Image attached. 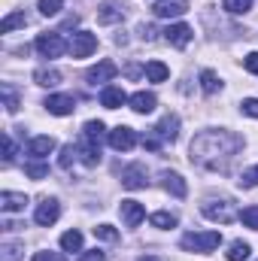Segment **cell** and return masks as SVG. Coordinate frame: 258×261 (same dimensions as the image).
Masks as SVG:
<instances>
[{
  "label": "cell",
  "mask_w": 258,
  "mask_h": 261,
  "mask_svg": "<svg viewBox=\"0 0 258 261\" xmlns=\"http://www.w3.org/2000/svg\"><path fill=\"white\" fill-rule=\"evenodd\" d=\"M137 261H158V258H152V255H149V258H146V255H143V258H137Z\"/></svg>",
  "instance_id": "45"
},
{
  "label": "cell",
  "mask_w": 258,
  "mask_h": 261,
  "mask_svg": "<svg viewBox=\"0 0 258 261\" xmlns=\"http://www.w3.org/2000/svg\"><path fill=\"white\" fill-rule=\"evenodd\" d=\"M128 103H131V110H134V113H140V116H146V113H152V110L158 107V97H155L152 91H137V94L131 97Z\"/></svg>",
  "instance_id": "16"
},
{
  "label": "cell",
  "mask_w": 258,
  "mask_h": 261,
  "mask_svg": "<svg viewBox=\"0 0 258 261\" xmlns=\"http://www.w3.org/2000/svg\"><path fill=\"white\" fill-rule=\"evenodd\" d=\"M34 46H37V52H40L43 58H49V61H52V58H61L64 49H70L64 40H61V34H40Z\"/></svg>",
  "instance_id": "5"
},
{
  "label": "cell",
  "mask_w": 258,
  "mask_h": 261,
  "mask_svg": "<svg viewBox=\"0 0 258 261\" xmlns=\"http://www.w3.org/2000/svg\"><path fill=\"white\" fill-rule=\"evenodd\" d=\"M61 249L64 252H79L82 249V234L73 228V231H67V234H61Z\"/></svg>",
  "instance_id": "27"
},
{
  "label": "cell",
  "mask_w": 258,
  "mask_h": 261,
  "mask_svg": "<svg viewBox=\"0 0 258 261\" xmlns=\"http://www.w3.org/2000/svg\"><path fill=\"white\" fill-rule=\"evenodd\" d=\"M43 107L52 113V116H70L76 110V97L73 94H49L43 100Z\"/></svg>",
  "instance_id": "9"
},
{
  "label": "cell",
  "mask_w": 258,
  "mask_h": 261,
  "mask_svg": "<svg viewBox=\"0 0 258 261\" xmlns=\"http://www.w3.org/2000/svg\"><path fill=\"white\" fill-rule=\"evenodd\" d=\"M240 186H243V189H255L258 186V164L255 167H249V170L240 176Z\"/></svg>",
  "instance_id": "38"
},
{
  "label": "cell",
  "mask_w": 258,
  "mask_h": 261,
  "mask_svg": "<svg viewBox=\"0 0 258 261\" xmlns=\"http://www.w3.org/2000/svg\"><path fill=\"white\" fill-rule=\"evenodd\" d=\"M76 158H79V149H76V146H73V143H67L64 149H61V158H58V164H61V167H64V170H70V167H73V161H76Z\"/></svg>",
  "instance_id": "31"
},
{
  "label": "cell",
  "mask_w": 258,
  "mask_h": 261,
  "mask_svg": "<svg viewBox=\"0 0 258 261\" xmlns=\"http://www.w3.org/2000/svg\"><path fill=\"white\" fill-rule=\"evenodd\" d=\"M28 24V15L24 12H9L3 21H0V34H12L15 28H24Z\"/></svg>",
  "instance_id": "24"
},
{
  "label": "cell",
  "mask_w": 258,
  "mask_h": 261,
  "mask_svg": "<svg viewBox=\"0 0 258 261\" xmlns=\"http://www.w3.org/2000/svg\"><path fill=\"white\" fill-rule=\"evenodd\" d=\"M240 110H243L246 116H252V119H258V97H246V100L240 103Z\"/></svg>",
  "instance_id": "40"
},
{
  "label": "cell",
  "mask_w": 258,
  "mask_h": 261,
  "mask_svg": "<svg viewBox=\"0 0 258 261\" xmlns=\"http://www.w3.org/2000/svg\"><path fill=\"white\" fill-rule=\"evenodd\" d=\"M192 28H189V24H183V21H179V24H167V28H164V40H167V43H170V46H176V49H186V46H189V43H192Z\"/></svg>",
  "instance_id": "10"
},
{
  "label": "cell",
  "mask_w": 258,
  "mask_h": 261,
  "mask_svg": "<svg viewBox=\"0 0 258 261\" xmlns=\"http://www.w3.org/2000/svg\"><path fill=\"white\" fill-rule=\"evenodd\" d=\"M122 186L131 189V192L146 189V186H149V179H146V167H143V164H131L128 170L122 173Z\"/></svg>",
  "instance_id": "13"
},
{
  "label": "cell",
  "mask_w": 258,
  "mask_h": 261,
  "mask_svg": "<svg viewBox=\"0 0 258 261\" xmlns=\"http://www.w3.org/2000/svg\"><path fill=\"white\" fill-rule=\"evenodd\" d=\"M104 122H85V128H82V140L85 143H94V146H100V140H104Z\"/></svg>",
  "instance_id": "23"
},
{
  "label": "cell",
  "mask_w": 258,
  "mask_h": 261,
  "mask_svg": "<svg viewBox=\"0 0 258 261\" xmlns=\"http://www.w3.org/2000/svg\"><path fill=\"white\" fill-rule=\"evenodd\" d=\"M58 216H61V203H58L55 197H43V200L37 203L34 222H37L40 228H49V225H55V222H58Z\"/></svg>",
  "instance_id": "6"
},
{
  "label": "cell",
  "mask_w": 258,
  "mask_h": 261,
  "mask_svg": "<svg viewBox=\"0 0 258 261\" xmlns=\"http://www.w3.org/2000/svg\"><path fill=\"white\" fill-rule=\"evenodd\" d=\"M243 149V137L231 130H203L192 140V164L207 170H225L228 161Z\"/></svg>",
  "instance_id": "1"
},
{
  "label": "cell",
  "mask_w": 258,
  "mask_h": 261,
  "mask_svg": "<svg viewBox=\"0 0 258 261\" xmlns=\"http://www.w3.org/2000/svg\"><path fill=\"white\" fill-rule=\"evenodd\" d=\"M122 18H125V6H122V3H116V0L100 3V9H97V21H100V24H116V21H122Z\"/></svg>",
  "instance_id": "15"
},
{
  "label": "cell",
  "mask_w": 258,
  "mask_h": 261,
  "mask_svg": "<svg viewBox=\"0 0 258 261\" xmlns=\"http://www.w3.org/2000/svg\"><path fill=\"white\" fill-rule=\"evenodd\" d=\"M116 73H119V67L113 64V61H100L97 67L88 70V82H91V85H97V82H110Z\"/></svg>",
  "instance_id": "18"
},
{
  "label": "cell",
  "mask_w": 258,
  "mask_h": 261,
  "mask_svg": "<svg viewBox=\"0 0 258 261\" xmlns=\"http://www.w3.org/2000/svg\"><path fill=\"white\" fill-rule=\"evenodd\" d=\"M161 186H164V192H170L173 197L189 195V186H186V179H183L176 170H164V173H161Z\"/></svg>",
  "instance_id": "14"
},
{
  "label": "cell",
  "mask_w": 258,
  "mask_h": 261,
  "mask_svg": "<svg viewBox=\"0 0 258 261\" xmlns=\"http://www.w3.org/2000/svg\"><path fill=\"white\" fill-rule=\"evenodd\" d=\"M240 222H243L246 228H255L258 231V206H246V210L240 213Z\"/></svg>",
  "instance_id": "36"
},
{
  "label": "cell",
  "mask_w": 258,
  "mask_h": 261,
  "mask_svg": "<svg viewBox=\"0 0 258 261\" xmlns=\"http://www.w3.org/2000/svg\"><path fill=\"white\" fill-rule=\"evenodd\" d=\"M219 243H222L219 231H192L179 240V246L186 252H213V249H219Z\"/></svg>",
  "instance_id": "3"
},
{
  "label": "cell",
  "mask_w": 258,
  "mask_h": 261,
  "mask_svg": "<svg viewBox=\"0 0 258 261\" xmlns=\"http://www.w3.org/2000/svg\"><path fill=\"white\" fill-rule=\"evenodd\" d=\"M125 100H128V94H125L119 85H107V88L100 91V103H104L107 110H119Z\"/></svg>",
  "instance_id": "17"
},
{
  "label": "cell",
  "mask_w": 258,
  "mask_h": 261,
  "mask_svg": "<svg viewBox=\"0 0 258 261\" xmlns=\"http://www.w3.org/2000/svg\"><path fill=\"white\" fill-rule=\"evenodd\" d=\"M243 67H246L249 73H255V76H258V52H249V55L243 58Z\"/></svg>",
  "instance_id": "41"
},
{
  "label": "cell",
  "mask_w": 258,
  "mask_h": 261,
  "mask_svg": "<svg viewBox=\"0 0 258 261\" xmlns=\"http://www.w3.org/2000/svg\"><path fill=\"white\" fill-rule=\"evenodd\" d=\"M94 49H97V37H94V34L79 31V34L70 37V55H73V58H88Z\"/></svg>",
  "instance_id": "7"
},
{
  "label": "cell",
  "mask_w": 258,
  "mask_h": 261,
  "mask_svg": "<svg viewBox=\"0 0 258 261\" xmlns=\"http://www.w3.org/2000/svg\"><path fill=\"white\" fill-rule=\"evenodd\" d=\"M176 213H167V210H161V213H152V225L155 228H176Z\"/></svg>",
  "instance_id": "29"
},
{
  "label": "cell",
  "mask_w": 258,
  "mask_h": 261,
  "mask_svg": "<svg viewBox=\"0 0 258 261\" xmlns=\"http://www.w3.org/2000/svg\"><path fill=\"white\" fill-rule=\"evenodd\" d=\"M167 76H170L167 64H161V61H149V64H146V79H149V82H164Z\"/></svg>",
  "instance_id": "26"
},
{
  "label": "cell",
  "mask_w": 258,
  "mask_h": 261,
  "mask_svg": "<svg viewBox=\"0 0 258 261\" xmlns=\"http://www.w3.org/2000/svg\"><path fill=\"white\" fill-rule=\"evenodd\" d=\"M49 152H55V140L52 137H34L28 143V155L31 158H46Z\"/></svg>",
  "instance_id": "19"
},
{
  "label": "cell",
  "mask_w": 258,
  "mask_h": 261,
  "mask_svg": "<svg viewBox=\"0 0 258 261\" xmlns=\"http://www.w3.org/2000/svg\"><path fill=\"white\" fill-rule=\"evenodd\" d=\"M76 149H79V161L82 164H88V167H97L100 164V146L82 140V146H76Z\"/></svg>",
  "instance_id": "22"
},
{
  "label": "cell",
  "mask_w": 258,
  "mask_h": 261,
  "mask_svg": "<svg viewBox=\"0 0 258 261\" xmlns=\"http://www.w3.org/2000/svg\"><path fill=\"white\" fill-rule=\"evenodd\" d=\"M200 88H203V94H216L222 88V82H219V76L213 70H203L200 73Z\"/></svg>",
  "instance_id": "28"
},
{
  "label": "cell",
  "mask_w": 258,
  "mask_h": 261,
  "mask_svg": "<svg viewBox=\"0 0 258 261\" xmlns=\"http://www.w3.org/2000/svg\"><path fill=\"white\" fill-rule=\"evenodd\" d=\"M186 9H189V0H155V6H152V12L158 18H176Z\"/></svg>",
  "instance_id": "12"
},
{
  "label": "cell",
  "mask_w": 258,
  "mask_h": 261,
  "mask_svg": "<svg viewBox=\"0 0 258 261\" xmlns=\"http://www.w3.org/2000/svg\"><path fill=\"white\" fill-rule=\"evenodd\" d=\"M249 252H252V249H249V243H243V240H234V243L228 246L225 258H228V261H246V258H249Z\"/></svg>",
  "instance_id": "25"
},
{
  "label": "cell",
  "mask_w": 258,
  "mask_h": 261,
  "mask_svg": "<svg viewBox=\"0 0 258 261\" xmlns=\"http://www.w3.org/2000/svg\"><path fill=\"white\" fill-rule=\"evenodd\" d=\"M24 173H28L31 179H46V176H49V164H40V161H31V164L24 167Z\"/></svg>",
  "instance_id": "33"
},
{
  "label": "cell",
  "mask_w": 258,
  "mask_h": 261,
  "mask_svg": "<svg viewBox=\"0 0 258 261\" xmlns=\"http://www.w3.org/2000/svg\"><path fill=\"white\" fill-rule=\"evenodd\" d=\"M28 203V195H18V192H3L0 195V210L3 213H21Z\"/></svg>",
  "instance_id": "20"
},
{
  "label": "cell",
  "mask_w": 258,
  "mask_h": 261,
  "mask_svg": "<svg viewBox=\"0 0 258 261\" xmlns=\"http://www.w3.org/2000/svg\"><path fill=\"white\" fill-rule=\"evenodd\" d=\"M12 158H15V143H12V137L6 134V137H3V161L9 164Z\"/></svg>",
  "instance_id": "39"
},
{
  "label": "cell",
  "mask_w": 258,
  "mask_h": 261,
  "mask_svg": "<svg viewBox=\"0 0 258 261\" xmlns=\"http://www.w3.org/2000/svg\"><path fill=\"white\" fill-rule=\"evenodd\" d=\"M34 261H64V255H58V252H34Z\"/></svg>",
  "instance_id": "43"
},
{
  "label": "cell",
  "mask_w": 258,
  "mask_h": 261,
  "mask_svg": "<svg viewBox=\"0 0 258 261\" xmlns=\"http://www.w3.org/2000/svg\"><path fill=\"white\" fill-rule=\"evenodd\" d=\"M0 261H21V246L18 243H3L0 246Z\"/></svg>",
  "instance_id": "32"
},
{
  "label": "cell",
  "mask_w": 258,
  "mask_h": 261,
  "mask_svg": "<svg viewBox=\"0 0 258 261\" xmlns=\"http://www.w3.org/2000/svg\"><path fill=\"white\" fill-rule=\"evenodd\" d=\"M222 6H225V12H231V15H243V12L252 9V0H222Z\"/></svg>",
  "instance_id": "30"
},
{
  "label": "cell",
  "mask_w": 258,
  "mask_h": 261,
  "mask_svg": "<svg viewBox=\"0 0 258 261\" xmlns=\"http://www.w3.org/2000/svg\"><path fill=\"white\" fill-rule=\"evenodd\" d=\"M61 6H64V0H40V12H43L46 18H49V15H58Z\"/></svg>",
  "instance_id": "35"
},
{
  "label": "cell",
  "mask_w": 258,
  "mask_h": 261,
  "mask_svg": "<svg viewBox=\"0 0 258 261\" xmlns=\"http://www.w3.org/2000/svg\"><path fill=\"white\" fill-rule=\"evenodd\" d=\"M34 82H37V85L52 88V85H58V82H61V73H58L55 67H37V70H34Z\"/></svg>",
  "instance_id": "21"
},
{
  "label": "cell",
  "mask_w": 258,
  "mask_h": 261,
  "mask_svg": "<svg viewBox=\"0 0 258 261\" xmlns=\"http://www.w3.org/2000/svg\"><path fill=\"white\" fill-rule=\"evenodd\" d=\"M140 37H143V40H152V37H155V28H152V24H140Z\"/></svg>",
  "instance_id": "44"
},
{
  "label": "cell",
  "mask_w": 258,
  "mask_h": 261,
  "mask_svg": "<svg viewBox=\"0 0 258 261\" xmlns=\"http://www.w3.org/2000/svg\"><path fill=\"white\" fill-rule=\"evenodd\" d=\"M200 213L210 219V222H222V225H228V222H234L237 219V210H234V203L228 200V197H210L203 206H200Z\"/></svg>",
  "instance_id": "4"
},
{
  "label": "cell",
  "mask_w": 258,
  "mask_h": 261,
  "mask_svg": "<svg viewBox=\"0 0 258 261\" xmlns=\"http://www.w3.org/2000/svg\"><path fill=\"white\" fill-rule=\"evenodd\" d=\"M176 137H179V116H164L155 128L143 134V149L158 152L164 143H173Z\"/></svg>",
  "instance_id": "2"
},
{
  "label": "cell",
  "mask_w": 258,
  "mask_h": 261,
  "mask_svg": "<svg viewBox=\"0 0 258 261\" xmlns=\"http://www.w3.org/2000/svg\"><path fill=\"white\" fill-rule=\"evenodd\" d=\"M79 261H107V255L100 252V249H88V252H82Z\"/></svg>",
  "instance_id": "42"
},
{
  "label": "cell",
  "mask_w": 258,
  "mask_h": 261,
  "mask_svg": "<svg viewBox=\"0 0 258 261\" xmlns=\"http://www.w3.org/2000/svg\"><path fill=\"white\" fill-rule=\"evenodd\" d=\"M119 213H122L125 228H137V225L146 219V206H143V203H137V200H122Z\"/></svg>",
  "instance_id": "11"
},
{
  "label": "cell",
  "mask_w": 258,
  "mask_h": 261,
  "mask_svg": "<svg viewBox=\"0 0 258 261\" xmlns=\"http://www.w3.org/2000/svg\"><path fill=\"white\" fill-rule=\"evenodd\" d=\"M3 100H6V113H18V97L12 91V85H3Z\"/></svg>",
  "instance_id": "37"
},
{
  "label": "cell",
  "mask_w": 258,
  "mask_h": 261,
  "mask_svg": "<svg viewBox=\"0 0 258 261\" xmlns=\"http://www.w3.org/2000/svg\"><path fill=\"white\" fill-rule=\"evenodd\" d=\"M94 237H97V240H107V243H116V240H119V231H116L113 225H97V228H94Z\"/></svg>",
  "instance_id": "34"
},
{
  "label": "cell",
  "mask_w": 258,
  "mask_h": 261,
  "mask_svg": "<svg viewBox=\"0 0 258 261\" xmlns=\"http://www.w3.org/2000/svg\"><path fill=\"white\" fill-rule=\"evenodd\" d=\"M107 140H110V146L116 152H128V149H134V143H137V130L128 128V125H119V128H113L107 134Z\"/></svg>",
  "instance_id": "8"
}]
</instances>
